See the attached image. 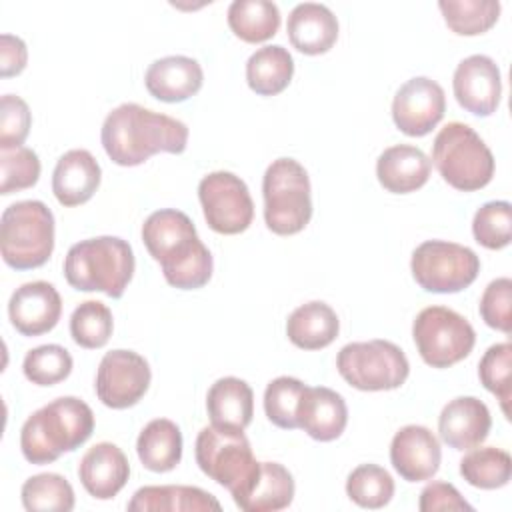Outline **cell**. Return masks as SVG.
I'll return each mask as SVG.
<instances>
[{"label":"cell","instance_id":"1","mask_svg":"<svg viewBox=\"0 0 512 512\" xmlns=\"http://www.w3.org/2000/svg\"><path fill=\"white\" fill-rule=\"evenodd\" d=\"M100 138L114 164L138 166L158 152L182 154L188 144V126L172 116L126 102L106 116Z\"/></svg>","mask_w":512,"mask_h":512},{"label":"cell","instance_id":"2","mask_svg":"<svg viewBox=\"0 0 512 512\" xmlns=\"http://www.w3.org/2000/svg\"><path fill=\"white\" fill-rule=\"evenodd\" d=\"M142 242L160 262L166 282L180 290H196L208 284L214 262L206 244L198 238L188 214L164 208L152 212L142 224Z\"/></svg>","mask_w":512,"mask_h":512},{"label":"cell","instance_id":"3","mask_svg":"<svg viewBox=\"0 0 512 512\" xmlns=\"http://www.w3.org/2000/svg\"><path fill=\"white\" fill-rule=\"evenodd\" d=\"M92 430V408L76 396H62L26 418L20 430V450L30 464H48L82 446Z\"/></svg>","mask_w":512,"mask_h":512},{"label":"cell","instance_id":"4","mask_svg":"<svg viewBox=\"0 0 512 512\" xmlns=\"http://www.w3.org/2000/svg\"><path fill=\"white\" fill-rule=\"evenodd\" d=\"M136 268L132 246L118 236H96L70 246L64 258L66 282L82 292L120 298Z\"/></svg>","mask_w":512,"mask_h":512},{"label":"cell","instance_id":"5","mask_svg":"<svg viewBox=\"0 0 512 512\" xmlns=\"http://www.w3.org/2000/svg\"><path fill=\"white\" fill-rule=\"evenodd\" d=\"M54 250V214L40 200H20L2 212L0 252L14 270H32L48 262Z\"/></svg>","mask_w":512,"mask_h":512},{"label":"cell","instance_id":"6","mask_svg":"<svg viewBox=\"0 0 512 512\" xmlns=\"http://www.w3.org/2000/svg\"><path fill=\"white\" fill-rule=\"evenodd\" d=\"M312 188L306 168L294 158H276L264 172V222L278 236H292L312 218Z\"/></svg>","mask_w":512,"mask_h":512},{"label":"cell","instance_id":"7","mask_svg":"<svg viewBox=\"0 0 512 512\" xmlns=\"http://www.w3.org/2000/svg\"><path fill=\"white\" fill-rule=\"evenodd\" d=\"M432 162L456 190L474 192L490 184L494 156L484 140L464 122H448L434 138Z\"/></svg>","mask_w":512,"mask_h":512},{"label":"cell","instance_id":"8","mask_svg":"<svg viewBox=\"0 0 512 512\" xmlns=\"http://www.w3.org/2000/svg\"><path fill=\"white\" fill-rule=\"evenodd\" d=\"M194 454L200 470L216 484L228 488L232 498L248 488L260 468L244 430L204 426L196 436Z\"/></svg>","mask_w":512,"mask_h":512},{"label":"cell","instance_id":"9","mask_svg":"<svg viewBox=\"0 0 512 512\" xmlns=\"http://www.w3.org/2000/svg\"><path fill=\"white\" fill-rule=\"evenodd\" d=\"M336 368L352 388L364 392L400 388L410 374L406 354L388 340L350 342L342 346Z\"/></svg>","mask_w":512,"mask_h":512},{"label":"cell","instance_id":"10","mask_svg":"<svg viewBox=\"0 0 512 512\" xmlns=\"http://www.w3.org/2000/svg\"><path fill=\"white\" fill-rule=\"evenodd\" d=\"M412 338L420 358L432 368H450L464 360L474 344L472 324L446 306H428L412 324Z\"/></svg>","mask_w":512,"mask_h":512},{"label":"cell","instance_id":"11","mask_svg":"<svg viewBox=\"0 0 512 512\" xmlns=\"http://www.w3.org/2000/svg\"><path fill=\"white\" fill-rule=\"evenodd\" d=\"M410 270L426 292L454 294L476 280L480 258L468 246L446 240H426L412 252Z\"/></svg>","mask_w":512,"mask_h":512},{"label":"cell","instance_id":"12","mask_svg":"<svg viewBox=\"0 0 512 512\" xmlns=\"http://www.w3.org/2000/svg\"><path fill=\"white\" fill-rule=\"evenodd\" d=\"M198 198L208 226L218 234H240L254 218V202L246 182L226 170L206 174L198 184Z\"/></svg>","mask_w":512,"mask_h":512},{"label":"cell","instance_id":"13","mask_svg":"<svg viewBox=\"0 0 512 512\" xmlns=\"http://www.w3.org/2000/svg\"><path fill=\"white\" fill-rule=\"evenodd\" d=\"M152 380L144 356L134 350H110L102 356L96 372V396L114 410H124L140 402Z\"/></svg>","mask_w":512,"mask_h":512},{"label":"cell","instance_id":"14","mask_svg":"<svg viewBox=\"0 0 512 512\" xmlns=\"http://www.w3.org/2000/svg\"><path fill=\"white\" fill-rule=\"evenodd\" d=\"M446 112L442 86L428 78L416 76L404 82L392 100V120L406 136H426L436 128Z\"/></svg>","mask_w":512,"mask_h":512},{"label":"cell","instance_id":"15","mask_svg":"<svg viewBox=\"0 0 512 512\" xmlns=\"http://www.w3.org/2000/svg\"><path fill=\"white\" fill-rule=\"evenodd\" d=\"M452 90L456 102L474 116L496 112L502 96V76L498 64L484 54H472L454 70Z\"/></svg>","mask_w":512,"mask_h":512},{"label":"cell","instance_id":"16","mask_svg":"<svg viewBox=\"0 0 512 512\" xmlns=\"http://www.w3.org/2000/svg\"><path fill=\"white\" fill-rule=\"evenodd\" d=\"M62 314V298L58 290L44 280L26 282L14 290L8 302L12 326L24 336H40L50 332Z\"/></svg>","mask_w":512,"mask_h":512},{"label":"cell","instance_id":"17","mask_svg":"<svg viewBox=\"0 0 512 512\" xmlns=\"http://www.w3.org/2000/svg\"><path fill=\"white\" fill-rule=\"evenodd\" d=\"M440 460V442L426 426L408 424L394 434L390 444V462L404 480H430L438 472Z\"/></svg>","mask_w":512,"mask_h":512},{"label":"cell","instance_id":"18","mask_svg":"<svg viewBox=\"0 0 512 512\" xmlns=\"http://www.w3.org/2000/svg\"><path fill=\"white\" fill-rule=\"evenodd\" d=\"M490 428V410L480 398L474 396H458L450 400L438 416L440 438L454 450H470L480 446Z\"/></svg>","mask_w":512,"mask_h":512},{"label":"cell","instance_id":"19","mask_svg":"<svg viewBox=\"0 0 512 512\" xmlns=\"http://www.w3.org/2000/svg\"><path fill=\"white\" fill-rule=\"evenodd\" d=\"M298 428L318 442L336 440L348 424L344 398L326 386H306L296 410Z\"/></svg>","mask_w":512,"mask_h":512},{"label":"cell","instance_id":"20","mask_svg":"<svg viewBox=\"0 0 512 512\" xmlns=\"http://www.w3.org/2000/svg\"><path fill=\"white\" fill-rule=\"evenodd\" d=\"M78 476L90 496L110 500L126 486L130 464L116 444L98 442L80 458Z\"/></svg>","mask_w":512,"mask_h":512},{"label":"cell","instance_id":"21","mask_svg":"<svg viewBox=\"0 0 512 512\" xmlns=\"http://www.w3.org/2000/svg\"><path fill=\"white\" fill-rule=\"evenodd\" d=\"M100 178L98 160L88 150L74 148L58 158L52 172V192L62 206H80L94 196Z\"/></svg>","mask_w":512,"mask_h":512},{"label":"cell","instance_id":"22","mask_svg":"<svg viewBox=\"0 0 512 512\" xmlns=\"http://www.w3.org/2000/svg\"><path fill=\"white\" fill-rule=\"evenodd\" d=\"M204 82L202 66L190 56H164L154 60L144 76L148 92L162 102H184L194 96Z\"/></svg>","mask_w":512,"mask_h":512},{"label":"cell","instance_id":"23","mask_svg":"<svg viewBox=\"0 0 512 512\" xmlns=\"http://www.w3.org/2000/svg\"><path fill=\"white\" fill-rule=\"evenodd\" d=\"M286 32L290 44L308 56L328 52L338 38V20L334 12L318 2L296 4L288 16Z\"/></svg>","mask_w":512,"mask_h":512},{"label":"cell","instance_id":"24","mask_svg":"<svg viewBox=\"0 0 512 512\" xmlns=\"http://www.w3.org/2000/svg\"><path fill=\"white\" fill-rule=\"evenodd\" d=\"M430 170V158L410 144L390 146L376 160L378 182L392 194L416 192L428 182Z\"/></svg>","mask_w":512,"mask_h":512},{"label":"cell","instance_id":"25","mask_svg":"<svg viewBox=\"0 0 512 512\" xmlns=\"http://www.w3.org/2000/svg\"><path fill=\"white\" fill-rule=\"evenodd\" d=\"M206 410L214 426L246 430L254 416V392L248 382L236 376H224L210 386Z\"/></svg>","mask_w":512,"mask_h":512},{"label":"cell","instance_id":"26","mask_svg":"<svg viewBox=\"0 0 512 512\" xmlns=\"http://www.w3.org/2000/svg\"><path fill=\"white\" fill-rule=\"evenodd\" d=\"M294 478L278 462H260L258 474L248 488L234 498L236 506L246 512H276L292 504Z\"/></svg>","mask_w":512,"mask_h":512},{"label":"cell","instance_id":"27","mask_svg":"<svg viewBox=\"0 0 512 512\" xmlns=\"http://www.w3.org/2000/svg\"><path fill=\"white\" fill-rule=\"evenodd\" d=\"M220 502L198 486H142L128 502L130 512H218Z\"/></svg>","mask_w":512,"mask_h":512},{"label":"cell","instance_id":"28","mask_svg":"<svg viewBox=\"0 0 512 512\" xmlns=\"http://www.w3.org/2000/svg\"><path fill=\"white\" fill-rule=\"evenodd\" d=\"M340 332L336 312L320 300L298 306L286 320L288 340L302 350H320L330 346Z\"/></svg>","mask_w":512,"mask_h":512},{"label":"cell","instance_id":"29","mask_svg":"<svg viewBox=\"0 0 512 512\" xmlns=\"http://www.w3.org/2000/svg\"><path fill=\"white\" fill-rule=\"evenodd\" d=\"M136 452L144 468L170 472L182 460V432L172 420L154 418L138 434Z\"/></svg>","mask_w":512,"mask_h":512},{"label":"cell","instance_id":"30","mask_svg":"<svg viewBox=\"0 0 512 512\" xmlns=\"http://www.w3.org/2000/svg\"><path fill=\"white\" fill-rule=\"evenodd\" d=\"M294 60L280 44L258 48L246 62V82L260 96L280 94L292 80Z\"/></svg>","mask_w":512,"mask_h":512},{"label":"cell","instance_id":"31","mask_svg":"<svg viewBox=\"0 0 512 512\" xmlns=\"http://www.w3.org/2000/svg\"><path fill=\"white\" fill-rule=\"evenodd\" d=\"M228 26L248 44L266 42L280 28V10L270 0H234L228 6Z\"/></svg>","mask_w":512,"mask_h":512},{"label":"cell","instance_id":"32","mask_svg":"<svg viewBox=\"0 0 512 512\" xmlns=\"http://www.w3.org/2000/svg\"><path fill=\"white\" fill-rule=\"evenodd\" d=\"M460 474L474 488L496 490L508 484L512 476V458L506 450L496 446L470 448L460 460Z\"/></svg>","mask_w":512,"mask_h":512},{"label":"cell","instance_id":"33","mask_svg":"<svg viewBox=\"0 0 512 512\" xmlns=\"http://www.w3.org/2000/svg\"><path fill=\"white\" fill-rule=\"evenodd\" d=\"M446 26L458 36H478L490 30L500 16L498 0H440Z\"/></svg>","mask_w":512,"mask_h":512},{"label":"cell","instance_id":"34","mask_svg":"<svg viewBox=\"0 0 512 512\" xmlns=\"http://www.w3.org/2000/svg\"><path fill=\"white\" fill-rule=\"evenodd\" d=\"M22 504L30 512H70L74 508V490L70 482L54 472L30 476L20 490Z\"/></svg>","mask_w":512,"mask_h":512},{"label":"cell","instance_id":"35","mask_svg":"<svg viewBox=\"0 0 512 512\" xmlns=\"http://www.w3.org/2000/svg\"><path fill=\"white\" fill-rule=\"evenodd\" d=\"M346 494L358 506L376 510L392 500L394 480L378 464H360L348 474Z\"/></svg>","mask_w":512,"mask_h":512},{"label":"cell","instance_id":"36","mask_svg":"<svg viewBox=\"0 0 512 512\" xmlns=\"http://www.w3.org/2000/svg\"><path fill=\"white\" fill-rule=\"evenodd\" d=\"M114 320L112 312L104 302L86 300L74 308L70 316V336L72 340L88 350L102 348L112 336Z\"/></svg>","mask_w":512,"mask_h":512},{"label":"cell","instance_id":"37","mask_svg":"<svg viewBox=\"0 0 512 512\" xmlns=\"http://www.w3.org/2000/svg\"><path fill=\"white\" fill-rule=\"evenodd\" d=\"M72 364V356L64 346L42 344L28 350L22 362V372L26 380L36 386H54L70 376Z\"/></svg>","mask_w":512,"mask_h":512},{"label":"cell","instance_id":"38","mask_svg":"<svg viewBox=\"0 0 512 512\" xmlns=\"http://www.w3.org/2000/svg\"><path fill=\"white\" fill-rule=\"evenodd\" d=\"M510 374H512V346L510 342H500L492 344L480 364H478V376L482 386L492 392L502 406V412L506 418H510L508 402L512 398V384H510Z\"/></svg>","mask_w":512,"mask_h":512},{"label":"cell","instance_id":"39","mask_svg":"<svg viewBox=\"0 0 512 512\" xmlns=\"http://www.w3.org/2000/svg\"><path fill=\"white\" fill-rule=\"evenodd\" d=\"M472 234L478 244L488 250H500L512 238V206L506 200L482 204L472 220Z\"/></svg>","mask_w":512,"mask_h":512},{"label":"cell","instance_id":"40","mask_svg":"<svg viewBox=\"0 0 512 512\" xmlns=\"http://www.w3.org/2000/svg\"><path fill=\"white\" fill-rule=\"evenodd\" d=\"M306 384L292 376H278L264 390V412L268 420L284 430L298 428L296 410Z\"/></svg>","mask_w":512,"mask_h":512},{"label":"cell","instance_id":"41","mask_svg":"<svg viewBox=\"0 0 512 512\" xmlns=\"http://www.w3.org/2000/svg\"><path fill=\"white\" fill-rule=\"evenodd\" d=\"M0 194L8 196L32 188L40 178V160L38 154L26 146L2 148L0 150Z\"/></svg>","mask_w":512,"mask_h":512},{"label":"cell","instance_id":"42","mask_svg":"<svg viewBox=\"0 0 512 512\" xmlns=\"http://www.w3.org/2000/svg\"><path fill=\"white\" fill-rule=\"evenodd\" d=\"M482 320L504 334L512 330V280L510 278H496L492 280L480 298L478 304Z\"/></svg>","mask_w":512,"mask_h":512},{"label":"cell","instance_id":"43","mask_svg":"<svg viewBox=\"0 0 512 512\" xmlns=\"http://www.w3.org/2000/svg\"><path fill=\"white\" fill-rule=\"evenodd\" d=\"M32 124L28 104L14 94H4L0 100V150L16 148L28 138Z\"/></svg>","mask_w":512,"mask_h":512},{"label":"cell","instance_id":"44","mask_svg":"<svg viewBox=\"0 0 512 512\" xmlns=\"http://www.w3.org/2000/svg\"><path fill=\"white\" fill-rule=\"evenodd\" d=\"M418 508L422 512H438V510H472V506L462 498L456 486L448 482H430L420 492Z\"/></svg>","mask_w":512,"mask_h":512},{"label":"cell","instance_id":"45","mask_svg":"<svg viewBox=\"0 0 512 512\" xmlns=\"http://www.w3.org/2000/svg\"><path fill=\"white\" fill-rule=\"evenodd\" d=\"M28 50L22 38L12 34L0 36V74L2 78L16 76L26 68Z\"/></svg>","mask_w":512,"mask_h":512}]
</instances>
